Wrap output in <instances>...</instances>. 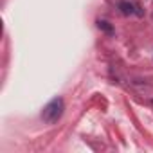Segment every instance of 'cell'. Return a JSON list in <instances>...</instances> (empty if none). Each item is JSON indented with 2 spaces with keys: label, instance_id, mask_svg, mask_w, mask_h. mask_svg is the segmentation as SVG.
<instances>
[{
  "label": "cell",
  "instance_id": "obj_3",
  "mask_svg": "<svg viewBox=\"0 0 153 153\" xmlns=\"http://www.w3.org/2000/svg\"><path fill=\"white\" fill-rule=\"evenodd\" d=\"M97 27H99L101 31H105L108 36H112V34H114V27H112L106 20H99V22H97Z\"/></svg>",
  "mask_w": 153,
  "mask_h": 153
},
{
  "label": "cell",
  "instance_id": "obj_1",
  "mask_svg": "<svg viewBox=\"0 0 153 153\" xmlns=\"http://www.w3.org/2000/svg\"><path fill=\"white\" fill-rule=\"evenodd\" d=\"M63 110H65V103L61 97H54L52 101L47 103V106L42 110V119L43 123L47 124H54L56 121H59V117L63 115Z\"/></svg>",
  "mask_w": 153,
  "mask_h": 153
},
{
  "label": "cell",
  "instance_id": "obj_2",
  "mask_svg": "<svg viewBox=\"0 0 153 153\" xmlns=\"http://www.w3.org/2000/svg\"><path fill=\"white\" fill-rule=\"evenodd\" d=\"M119 9H121V13L123 15H131V13H137L139 16L142 15V11H139V7L137 6H133V4H130V2H119Z\"/></svg>",
  "mask_w": 153,
  "mask_h": 153
}]
</instances>
